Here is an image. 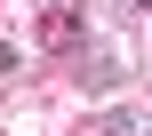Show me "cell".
<instances>
[{
    "label": "cell",
    "mask_w": 152,
    "mask_h": 136,
    "mask_svg": "<svg viewBox=\"0 0 152 136\" xmlns=\"http://www.w3.org/2000/svg\"><path fill=\"white\" fill-rule=\"evenodd\" d=\"M104 136H144V120H136V112H112V120H104Z\"/></svg>",
    "instance_id": "cell-1"
},
{
    "label": "cell",
    "mask_w": 152,
    "mask_h": 136,
    "mask_svg": "<svg viewBox=\"0 0 152 136\" xmlns=\"http://www.w3.org/2000/svg\"><path fill=\"white\" fill-rule=\"evenodd\" d=\"M136 8H152V0H136Z\"/></svg>",
    "instance_id": "cell-2"
}]
</instances>
